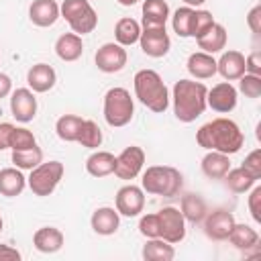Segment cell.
<instances>
[{
    "label": "cell",
    "mask_w": 261,
    "mask_h": 261,
    "mask_svg": "<svg viewBox=\"0 0 261 261\" xmlns=\"http://www.w3.org/2000/svg\"><path fill=\"white\" fill-rule=\"evenodd\" d=\"M141 255L145 261H171L175 257V249L171 243L157 237V239H147Z\"/></svg>",
    "instance_id": "obj_29"
},
{
    "label": "cell",
    "mask_w": 261,
    "mask_h": 261,
    "mask_svg": "<svg viewBox=\"0 0 261 261\" xmlns=\"http://www.w3.org/2000/svg\"><path fill=\"white\" fill-rule=\"evenodd\" d=\"M143 27H163L169 18V4L165 0H143Z\"/></svg>",
    "instance_id": "obj_27"
},
{
    "label": "cell",
    "mask_w": 261,
    "mask_h": 261,
    "mask_svg": "<svg viewBox=\"0 0 261 261\" xmlns=\"http://www.w3.org/2000/svg\"><path fill=\"white\" fill-rule=\"evenodd\" d=\"M120 6H133V4H137L139 0H116Z\"/></svg>",
    "instance_id": "obj_49"
},
{
    "label": "cell",
    "mask_w": 261,
    "mask_h": 261,
    "mask_svg": "<svg viewBox=\"0 0 261 261\" xmlns=\"http://www.w3.org/2000/svg\"><path fill=\"white\" fill-rule=\"evenodd\" d=\"M245 73L261 75V53L259 51H253L245 57Z\"/></svg>",
    "instance_id": "obj_43"
},
{
    "label": "cell",
    "mask_w": 261,
    "mask_h": 261,
    "mask_svg": "<svg viewBox=\"0 0 261 261\" xmlns=\"http://www.w3.org/2000/svg\"><path fill=\"white\" fill-rule=\"evenodd\" d=\"M186 6H192V8H198V6H202L206 0H181Z\"/></svg>",
    "instance_id": "obj_48"
},
{
    "label": "cell",
    "mask_w": 261,
    "mask_h": 261,
    "mask_svg": "<svg viewBox=\"0 0 261 261\" xmlns=\"http://www.w3.org/2000/svg\"><path fill=\"white\" fill-rule=\"evenodd\" d=\"M65 173V167L61 161H41L37 167L31 169V175L27 177V186L35 196H51L55 188L59 186L61 177Z\"/></svg>",
    "instance_id": "obj_7"
},
{
    "label": "cell",
    "mask_w": 261,
    "mask_h": 261,
    "mask_svg": "<svg viewBox=\"0 0 261 261\" xmlns=\"http://www.w3.org/2000/svg\"><path fill=\"white\" fill-rule=\"evenodd\" d=\"M57 82V73L49 63H35L27 71V84L35 94H45L53 90Z\"/></svg>",
    "instance_id": "obj_16"
},
{
    "label": "cell",
    "mask_w": 261,
    "mask_h": 261,
    "mask_svg": "<svg viewBox=\"0 0 261 261\" xmlns=\"http://www.w3.org/2000/svg\"><path fill=\"white\" fill-rule=\"evenodd\" d=\"M222 179H224L226 188H228L232 194H247V192L257 184V179H255L253 175H249L243 167H230Z\"/></svg>",
    "instance_id": "obj_33"
},
{
    "label": "cell",
    "mask_w": 261,
    "mask_h": 261,
    "mask_svg": "<svg viewBox=\"0 0 261 261\" xmlns=\"http://www.w3.org/2000/svg\"><path fill=\"white\" fill-rule=\"evenodd\" d=\"M59 12L67 20L71 33L80 37L92 33L98 27V12L90 4V0H63Z\"/></svg>",
    "instance_id": "obj_6"
},
{
    "label": "cell",
    "mask_w": 261,
    "mask_h": 261,
    "mask_svg": "<svg viewBox=\"0 0 261 261\" xmlns=\"http://www.w3.org/2000/svg\"><path fill=\"white\" fill-rule=\"evenodd\" d=\"M139 37H141V24L130 18V16H124L116 22L114 27V39L118 45L122 47H130L135 43H139Z\"/></svg>",
    "instance_id": "obj_31"
},
{
    "label": "cell",
    "mask_w": 261,
    "mask_h": 261,
    "mask_svg": "<svg viewBox=\"0 0 261 261\" xmlns=\"http://www.w3.org/2000/svg\"><path fill=\"white\" fill-rule=\"evenodd\" d=\"M214 16L210 10H202V8H194V14H192V27H190V37L198 39L202 37L212 24H214Z\"/></svg>",
    "instance_id": "obj_37"
},
{
    "label": "cell",
    "mask_w": 261,
    "mask_h": 261,
    "mask_svg": "<svg viewBox=\"0 0 261 261\" xmlns=\"http://www.w3.org/2000/svg\"><path fill=\"white\" fill-rule=\"evenodd\" d=\"M192 14H194V8L192 6H181L173 12L171 16V29L177 37L181 39H188L190 37V27H192Z\"/></svg>",
    "instance_id": "obj_36"
},
{
    "label": "cell",
    "mask_w": 261,
    "mask_h": 261,
    "mask_svg": "<svg viewBox=\"0 0 261 261\" xmlns=\"http://www.w3.org/2000/svg\"><path fill=\"white\" fill-rule=\"evenodd\" d=\"M159 216V237L171 245H177L186 239V218L179 208L165 206L157 212Z\"/></svg>",
    "instance_id": "obj_9"
},
{
    "label": "cell",
    "mask_w": 261,
    "mask_h": 261,
    "mask_svg": "<svg viewBox=\"0 0 261 261\" xmlns=\"http://www.w3.org/2000/svg\"><path fill=\"white\" fill-rule=\"evenodd\" d=\"M196 143L204 147L206 151H218L224 155H232V153H239L241 147L245 145V135L234 120L218 116L198 128Z\"/></svg>",
    "instance_id": "obj_1"
},
{
    "label": "cell",
    "mask_w": 261,
    "mask_h": 261,
    "mask_svg": "<svg viewBox=\"0 0 261 261\" xmlns=\"http://www.w3.org/2000/svg\"><path fill=\"white\" fill-rule=\"evenodd\" d=\"M114 208L120 216H126V218L139 216L145 208V190L135 184L122 186L114 196Z\"/></svg>",
    "instance_id": "obj_10"
},
{
    "label": "cell",
    "mask_w": 261,
    "mask_h": 261,
    "mask_svg": "<svg viewBox=\"0 0 261 261\" xmlns=\"http://www.w3.org/2000/svg\"><path fill=\"white\" fill-rule=\"evenodd\" d=\"M126 49L118 43H104L102 47H98L96 55H94V61H96V67L104 73H116L120 71L124 65H126Z\"/></svg>",
    "instance_id": "obj_13"
},
{
    "label": "cell",
    "mask_w": 261,
    "mask_h": 261,
    "mask_svg": "<svg viewBox=\"0 0 261 261\" xmlns=\"http://www.w3.org/2000/svg\"><path fill=\"white\" fill-rule=\"evenodd\" d=\"M204 234L212 241H226L232 226H234V214L224 210V208H218V210H212L204 216Z\"/></svg>",
    "instance_id": "obj_14"
},
{
    "label": "cell",
    "mask_w": 261,
    "mask_h": 261,
    "mask_svg": "<svg viewBox=\"0 0 261 261\" xmlns=\"http://www.w3.org/2000/svg\"><path fill=\"white\" fill-rule=\"evenodd\" d=\"M59 16L61 12L55 0H33L29 6V18L35 27H41V29L53 27Z\"/></svg>",
    "instance_id": "obj_17"
},
{
    "label": "cell",
    "mask_w": 261,
    "mask_h": 261,
    "mask_svg": "<svg viewBox=\"0 0 261 261\" xmlns=\"http://www.w3.org/2000/svg\"><path fill=\"white\" fill-rule=\"evenodd\" d=\"M27 188V177L18 167H4L0 169V194L6 198L20 196Z\"/></svg>",
    "instance_id": "obj_22"
},
{
    "label": "cell",
    "mask_w": 261,
    "mask_h": 261,
    "mask_svg": "<svg viewBox=\"0 0 261 261\" xmlns=\"http://www.w3.org/2000/svg\"><path fill=\"white\" fill-rule=\"evenodd\" d=\"M239 90L247 98H259L261 96V75L253 73H243L239 77Z\"/></svg>",
    "instance_id": "obj_39"
},
{
    "label": "cell",
    "mask_w": 261,
    "mask_h": 261,
    "mask_svg": "<svg viewBox=\"0 0 261 261\" xmlns=\"http://www.w3.org/2000/svg\"><path fill=\"white\" fill-rule=\"evenodd\" d=\"M237 100H239V92L230 82H220L212 86L206 94V106L220 114L232 112L237 108Z\"/></svg>",
    "instance_id": "obj_12"
},
{
    "label": "cell",
    "mask_w": 261,
    "mask_h": 261,
    "mask_svg": "<svg viewBox=\"0 0 261 261\" xmlns=\"http://www.w3.org/2000/svg\"><path fill=\"white\" fill-rule=\"evenodd\" d=\"M247 24L255 35H261V6H253L247 14Z\"/></svg>",
    "instance_id": "obj_44"
},
{
    "label": "cell",
    "mask_w": 261,
    "mask_h": 261,
    "mask_svg": "<svg viewBox=\"0 0 261 261\" xmlns=\"http://www.w3.org/2000/svg\"><path fill=\"white\" fill-rule=\"evenodd\" d=\"M208 88L196 80H177L171 90L173 114L179 122H194L204 114Z\"/></svg>",
    "instance_id": "obj_2"
},
{
    "label": "cell",
    "mask_w": 261,
    "mask_h": 261,
    "mask_svg": "<svg viewBox=\"0 0 261 261\" xmlns=\"http://www.w3.org/2000/svg\"><path fill=\"white\" fill-rule=\"evenodd\" d=\"M216 73H220L226 82H234L245 73V55L237 49H228L216 61Z\"/></svg>",
    "instance_id": "obj_19"
},
{
    "label": "cell",
    "mask_w": 261,
    "mask_h": 261,
    "mask_svg": "<svg viewBox=\"0 0 261 261\" xmlns=\"http://www.w3.org/2000/svg\"><path fill=\"white\" fill-rule=\"evenodd\" d=\"M55 53L61 61H77L84 53V41L75 33H63L55 41Z\"/></svg>",
    "instance_id": "obj_25"
},
{
    "label": "cell",
    "mask_w": 261,
    "mask_h": 261,
    "mask_svg": "<svg viewBox=\"0 0 261 261\" xmlns=\"http://www.w3.org/2000/svg\"><path fill=\"white\" fill-rule=\"evenodd\" d=\"M2 226H4V220H2V216H0V230H2Z\"/></svg>",
    "instance_id": "obj_50"
},
{
    "label": "cell",
    "mask_w": 261,
    "mask_h": 261,
    "mask_svg": "<svg viewBox=\"0 0 261 261\" xmlns=\"http://www.w3.org/2000/svg\"><path fill=\"white\" fill-rule=\"evenodd\" d=\"M139 45L147 57H153V59L165 57L171 49V39H169L165 24L163 27H141Z\"/></svg>",
    "instance_id": "obj_8"
},
{
    "label": "cell",
    "mask_w": 261,
    "mask_h": 261,
    "mask_svg": "<svg viewBox=\"0 0 261 261\" xmlns=\"http://www.w3.org/2000/svg\"><path fill=\"white\" fill-rule=\"evenodd\" d=\"M90 224H92V230L96 234H102V237H110L118 230L120 226V214L116 212V208H110V206H100L92 212V218H90Z\"/></svg>",
    "instance_id": "obj_18"
},
{
    "label": "cell",
    "mask_w": 261,
    "mask_h": 261,
    "mask_svg": "<svg viewBox=\"0 0 261 261\" xmlns=\"http://www.w3.org/2000/svg\"><path fill=\"white\" fill-rule=\"evenodd\" d=\"M10 112L18 122H31L37 116V98L31 88H16L10 92Z\"/></svg>",
    "instance_id": "obj_15"
},
{
    "label": "cell",
    "mask_w": 261,
    "mask_h": 261,
    "mask_svg": "<svg viewBox=\"0 0 261 261\" xmlns=\"http://www.w3.org/2000/svg\"><path fill=\"white\" fill-rule=\"evenodd\" d=\"M139 232L145 239H157L159 237V216L157 212L151 214H143L139 220Z\"/></svg>",
    "instance_id": "obj_40"
},
{
    "label": "cell",
    "mask_w": 261,
    "mask_h": 261,
    "mask_svg": "<svg viewBox=\"0 0 261 261\" xmlns=\"http://www.w3.org/2000/svg\"><path fill=\"white\" fill-rule=\"evenodd\" d=\"M226 39H228L226 29H224L220 22H214L202 37L196 39V43H198V49H200V51L214 55V53H220V51L226 47Z\"/></svg>",
    "instance_id": "obj_23"
},
{
    "label": "cell",
    "mask_w": 261,
    "mask_h": 261,
    "mask_svg": "<svg viewBox=\"0 0 261 261\" xmlns=\"http://www.w3.org/2000/svg\"><path fill=\"white\" fill-rule=\"evenodd\" d=\"M102 128L98 126V122L90 120V118H84V124L80 128V135H77V141L82 147H88V149H98L102 145Z\"/></svg>",
    "instance_id": "obj_34"
},
{
    "label": "cell",
    "mask_w": 261,
    "mask_h": 261,
    "mask_svg": "<svg viewBox=\"0 0 261 261\" xmlns=\"http://www.w3.org/2000/svg\"><path fill=\"white\" fill-rule=\"evenodd\" d=\"M37 145L35 135L24 128V126H14L12 135H10V149L12 151H20V149H31Z\"/></svg>",
    "instance_id": "obj_38"
},
{
    "label": "cell",
    "mask_w": 261,
    "mask_h": 261,
    "mask_svg": "<svg viewBox=\"0 0 261 261\" xmlns=\"http://www.w3.org/2000/svg\"><path fill=\"white\" fill-rule=\"evenodd\" d=\"M135 96L151 112L163 114L169 106V90L155 69H139L133 77Z\"/></svg>",
    "instance_id": "obj_3"
},
{
    "label": "cell",
    "mask_w": 261,
    "mask_h": 261,
    "mask_svg": "<svg viewBox=\"0 0 261 261\" xmlns=\"http://www.w3.org/2000/svg\"><path fill=\"white\" fill-rule=\"evenodd\" d=\"M22 255L18 249L10 247V245H0V261H18Z\"/></svg>",
    "instance_id": "obj_46"
},
{
    "label": "cell",
    "mask_w": 261,
    "mask_h": 261,
    "mask_svg": "<svg viewBox=\"0 0 261 261\" xmlns=\"http://www.w3.org/2000/svg\"><path fill=\"white\" fill-rule=\"evenodd\" d=\"M249 175H253L255 179H261V149H253L247 157H245V161H243V165H241Z\"/></svg>",
    "instance_id": "obj_41"
},
{
    "label": "cell",
    "mask_w": 261,
    "mask_h": 261,
    "mask_svg": "<svg viewBox=\"0 0 261 261\" xmlns=\"http://www.w3.org/2000/svg\"><path fill=\"white\" fill-rule=\"evenodd\" d=\"M114 165H116V157L110 151H94L86 159V171L92 177H106L114 173Z\"/></svg>",
    "instance_id": "obj_28"
},
{
    "label": "cell",
    "mask_w": 261,
    "mask_h": 261,
    "mask_svg": "<svg viewBox=\"0 0 261 261\" xmlns=\"http://www.w3.org/2000/svg\"><path fill=\"white\" fill-rule=\"evenodd\" d=\"M63 241H65V237L57 226H41L33 234L35 249L41 251V253H47V255L57 253L63 247Z\"/></svg>",
    "instance_id": "obj_20"
},
{
    "label": "cell",
    "mask_w": 261,
    "mask_h": 261,
    "mask_svg": "<svg viewBox=\"0 0 261 261\" xmlns=\"http://www.w3.org/2000/svg\"><path fill=\"white\" fill-rule=\"evenodd\" d=\"M84 124V118L77 116V114H63L57 118L55 122V133L61 141L65 143H75L77 141V135H80V128Z\"/></svg>",
    "instance_id": "obj_32"
},
{
    "label": "cell",
    "mask_w": 261,
    "mask_h": 261,
    "mask_svg": "<svg viewBox=\"0 0 261 261\" xmlns=\"http://www.w3.org/2000/svg\"><path fill=\"white\" fill-rule=\"evenodd\" d=\"M135 116V102L126 88L114 86L104 94V118L112 128L126 126Z\"/></svg>",
    "instance_id": "obj_5"
},
{
    "label": "cell",
    "mask_w": 261,
    "mask_h": 261,
    "mask_svg": "<svg viewBox=\"0 0 261 261\" xmlns=\"http://www.w3.org/2000/svg\"><path fill=\"white\" fill-rule=\"evenodd\" d=\"M43 161V151H41V147H31V149H20V151H12V163H14V167H18V169H33V167H37L39 163Z\"/></svg>",
    "instance_id": "obj_35"
},
{
    "label": "cell",
    "mask_w": 261,
    "mask_h": 261,
    "mask_svg": "<svg viewBox=\"0 0 261 261\" xmlns=\"http://www.w3.org/2000/svg\"><path fill=\"white\" fill-rule=\"evenodd\" d=\"M141 188L153 196L175 198L184 188V175L171 165H151L143 171Z\"/></svg>",
    "instance_id": "obj_4"
},
{
    "label": "cell",
    "mask_w": 261,
    "mask_h": 261,
    "mask_svg": "<svg viewBox=\"0 0 261 261\" xmlns=\"http://www.w3.org/2000/svg\"><path fill=\"white\" fill-rule=\"evenodd\" d=\"M10 92H12V80L6 73L0 71V100L6 98V96H10Z\"/></svg>",
    "instance_id": "obj_47"
},
{
    "label": "cell",
    "mask_w": 261,
    "mask_h": 261,
    "mask_svg": "<svg viewBox=\"0 0 261 261\" xmlns=\"http://www.w3.org/2000/svg\"><path fill=\"white\" fill-rule=\"evenodd\" d=\"M188 73L194 77V80H210L214 73H216V59L214 55L210 53H204V51H194L190 57H188Z\"/></svg>",
    "instance_id": "obj_21"
},
{
    "label": "cell",
    "mask_w": 261,
    "mask_h": 261,
    "mask_svg": "<svg viewBox=\"0 0 261 261\" xmlns=\"http://www.w3.org/2000/svg\"><path fill=\"white\" fill-rule=\"evenodd\" d=\"M202 173L208 177V179H222L226 175V171L230 169V159L228 155L224 153H218V151H208L204 157H202Z\"/></svg>",
    "instance_id": "obj_26"
},
{
    "label": "cell",
    "mask_w": 261,
    "mask_h": 261,
    "mask_svg": "<svg viewBox=\"0 0 261 261\" xmlns=\"http://www.w3.org/2000/svg\"><path fill=\"white\" fill-rule=\"evenodd\" d=\"M14 130L12 122H0V151L10 149V135Z\"/></svg>",
    "instance_id": "obj_45"
},
{
    "label": "cell",
    "mask_w": 261,
    "mask_h": 261,
    "mask_svg": "<svg viewBox=\"0 0 261 261\" xmlns=\"http://www.w3.org/2000/svg\"><path fill=\"white\" fill-rule=\"evenodd\" d=\"M179 212L184 214L186 222L200 224L204 220V216L208 214V206L200 194H184L179 200Z\"/></svg>",
    "instance_id": "obj_24"
},
{
    "label": "cell",
    "mask_w": 261,
    "mask_h": 261,
    "mask_svg": "<svg viewBox=\"0 0 261 261\" xmlns=\"http://www.w3.org/2000/svg\"><path fill=\"white\" fill-rule=\"evenodd\" d=\"M226 241H230V245L237 247L239 251H251V249L257 247L259 234H257V230L253 226L234 222V226H232V230H230V234H228Z\"/></svg>",
    "instance_id": "obj_30"
},
{
    "label": "cell",
    "mask_w": 261,
    "mask_h": 261,
    "mask_svg": "<svg viewBox=\"0 0 261 261\" xmlns=\"http://www.w3.org/2000/svg\"><path fill=\"white\" fill-rule=\"evenodd\" d=\"M145 165V151L137 145H130L126 149H122L116 155V165H114V175L118 179H135Z\"/></svg>",
    "instance_id": "obj_11"
},
{
    "label": "cell",
    "mask_w": 261,
    "mask_h": 261,
    "mask_svg": "<svg viewBox=\"0 0 261 261\" xmlns=\"http://www.w3.org/2000/svg\"><path fill=\"white\" fill-rule=\"evenodd\" d=\"M247 206H249V212L253 216L255 222H261V186H253L249 190V200H247Z\"/></svg>",
    "instance_id": "obj_42"
}]
</instances>
